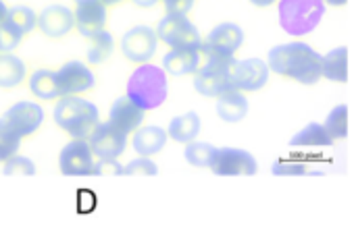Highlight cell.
Masks as SVG:
<instances>
[{"label":"cell","mask_w":356,"mask_h":226,"mask_svg":"<svg viewBox=\"0 0 356 226\" xmlns=\"http://www.w3.org/2000/svg\"><path fill=\"white\" fill-rule=\"evenodd\" d=\"M269 71L296 81L315 85L321 79V54L305 42H288L269 50Z\"/></svg>","instance_id":"obj_1"},{"label":"cell","mask_w":356,"mask_h":226,"mask_svg":"<svg viewBox=\"0 0 356 226\" xmlns=\"http://www.w3.org/2000/svg\"><path fill=\"white\" fill-rule=\"evenodd\" d=\"M125 96L140 106L144 112L156 110L167 102L169 96V77L163 71V67H156L152 62L138 64L136 71L127 79Z\"/></svg>","instance_id":"obj_2"},{"label":"cell","mask_w":356,"mask_h":226,"mask_svg":"<svg viewBox=\"0 0 356 226\" xmlns=\"http://www.w3.org/2000/svg\"><path fill=\"white\" fill-rule=\"evenodd\" d=\"M54 123L71 139H88L96 125L100 123V112L96 104L81 96H63L54 108Z\"/></svg>","instance_id":"obj_3"},{"label":"cell","mask_w":356,"mask_h":226,"mask_svg":"<svg viewBox=\"0 0 356 226\" xmlns=\"http://www.w3.org/2000/svg\"><path fill=\"white\" fill-rule=\"evenodd\" d=\"M234 69H236V56H223V54L204 56V62H200V67L194 73V89L204 98H219L221 94L236 89Z\"/></svg>","instance_id":"obj_4"},{"label":"cell","mask_w":356,"mask_h":226,"mask_svg":"<svg viewBox=\"0 0 356 226\" xmlns=\"http://www.w3.org/2000/svg\"><path fill=\"white\" fill-rule=\"evenodd\" d=\"M280 25L288 35L302 37L315 31L325 15L323 0H280Z\"/></svg>","instance_id":"obj_5"},{"label":"cell","mask_w":356,"mask_h":226,"mask_svg":"<svg viewBox=\"0 0 356 226\" xmlns=\"http://www.w3.org/2000/svg\"><path fill=\"white\" fill-rule=\"evenodd\" d=\"M154 31L159 42L173 50H198L202 42L198 27L188 19V15H165Z\"/></svg>","instance_id":"obj_6"},{"label":"cell","mask_w":356,"mask_h":226,"mask_svg":"<svg viewBox=\"0 0 356 226\" xmlns=\"http://www.w3.org/2000/svg\"><path fill=\"white\" fill-rule=\"evenodd\" d=\"M119 48H121L123 56L134 64L150 62L159 48L156 31L148 25H136L121 35Z\"/></svg>","instance_id":"obj_7"},{"label":"cell","mask_w":356,"mask_h":226,"mask_svg":"<svg viewBox=\"0 0 356 226\" xmlns=\"http://www.w3.org/2000/svg\"><path fill=\"white\" fill-rule=\"evenodd\" d=\"M54 79H56L60 98L63 96H81L86 92H92L96 85L94 71L81 60H67L60 69L54 71Z\"/></svg>","instance_id":"obj_8"},{"label":"cell","mask_w":356,"mask_h":226,"mask_svg":"<svg viewBox=\"0 0 356 226\" xmlns=\"http://www.w3.org/2000/svg\"><path fill=\"white\" fill-rule=\"evenodd\" d=\"M211 171L217 177H252L259 173L254 156L240 148H217Z\"/></svg>","instance_id":"obj_9"},{"label":"cell","mask_w":356,"mask_h":226,"mask_svg":"<svg viewBox=\"0 0 356 226\" xmlns=\"http://www.w3.org/2000/svg\"><path fill=\"white\" fill-rule=\"evenodd\" d=\"M244 44V31L236 23H219L213 27V31L200 42L198 52L204 56L211 54H223V56H234Z\"/></svg>","instance_id":"obj_10"},{"label":"cell","mask_w":356,"mask_h":226,"mask_svg":"<svg viewBox=\"0 0 356 226\" xmlns=\"http://www.w3.org/2000/svg\"><path fill=\"white\" fill-rule=\"evenodd\" d=\"M90 150L94 158H111L119 160L127 150V135L113 127L111 123H98L92 135L88 137Z\"/></svg>","instance_id":"obj_11"},{"label":"cell","mask_w":356,"mask_h":226,"mask_svg":"<svg viewBox=\"0 0 356 226\" xmlns=\"http://www.w3.org/2000/svg\"><path fill=\"white\" fill-rule=\"evenodd\" d=\"M94 154L88 139H71L58 154V168L65 177H90Z\"/></svg>","instance_id":"obj_12"},{"label":"cell","mask_w":356,"mask_h":226,"mask_svg":"<svg viewBox=\"0 0 356 226\" xmlns=\"http://www.w3.org/2000/svg\"><path fill=\"white\" fill-rule=\"evenodd\" d=\"M2 119H4L6 125L23 139V137L33 135V133L44 125L46 114H44V108H42L40 104H35V102H25V100H23V102L13 104V106L4 112Z\"/></svg>","instance_id":"obj_13"},{"label":"cell","mask_w":356,"mask_h":226,"mask_svg":"<svg viewBox=\"0 0 356 226\" xmlns=\"http://www.w3.org/2000/svg\"><path fill=\"white\" fill-rule=\"evenodd\" d=\"M35 27L48 40H60V37L69 35L75 27L73 10L65 4H50L38 15Z\"/></svg>","instance_id":"obj_14"},{"label":"cell","mask_w":356,"mask_h":226,"mask_svg":"<svg viewBox=\"0 0 356 226\" xmlns=\"http://www.w3.org/2000/svg\"><path fill=\"white\" fill-rule=\"evenodd\" d=\"M269 64L261 58H244V60H236V69H234V87L250 94V92H259L269 83Z\"/></svg>","instance_id":"obj_15"},{"label":"cell","mask_w":356,"mask_h":226,"mask_svg":"<svg viewBox=\"0 0 356 226\" xmlns=\"http://www.w3.org/2000/svg\"><path fill=\"white\" fill-rule=\"evenodd\" d=\"M73 17H75V29L88 40L90 35H94V33H98V31H102L106 27L108 12H106V6L100 0H92V2L77 4Z\"/></svg>","instance_id":"obj_16"},{"label":"cell","mask_w":356,"mask_h":226,"mask_svg":"<svg viewBox=\"0 0 356 226\" xmlns=\"http://www.w3.org/2000/svg\"><path fill=\"white\" fill-rule=\"evenodd\" d=\"M144 116H146V112L140 106H136L127 96H123L113 102L111 112H108V123L113 127H117L119 131H123L125 135H131L136 129L142 127Z\"/></svg>","instance_id":"obj_17"},{"label":"cell","mask_w":356,"mask_h":226,"mask_svg":"<svg viewBox=\"0 0 356 226\" xmlns=\"http://www.w3.org/2000/svg\"><path fill=\"white\" fill-rule=\"evenodd\" d=\"M200 62H202V54L198 50L169 48V52L163 58V71L167 73V77H186V75H194Z\"/></svg>","instance_id":"obj_18"},{"label":"cell","mask_w":356,"mask_h":226,"mask_svg":"<svg viewBox=\"0 0 356 226\" xmlns=\"http://www.w3.org/2000/svg\"><path fill=\"white\" fill-rule=\"evenodd\" d=\"M131 135H134L131 137L134 152H138V156H146V158L161 154L165 144H167V131L163 127H156V125L140 127Z\"/></svg>","instance_id":"obj_19"},{"label":"cell","mask_w":356,"mask_h":226,"mask_svg":"<svg viewBox=\"0 0 356 226\" xmlns=\"http://www.w3.org/2000/svg\"><path fill=\"white\" fill-rule=\"evenodd\" d=\"M215 100H217L215 104L217 114L225 123H240L248 114V98L240 89H229Z\"/></svg>","instance_id":"obj_20"},{"label":"cell","mask_w":356,"mask_h":226,"mask_svg":"<svg viewBox=\"0 0 356 226\" xmlns=\"http://www.w3.org/2000/svg\"><path fill=\"white\" fill-rule=\"evenodd\" d=\"M165 131H167V137H171L173 141L186 146V144L194 141L200 135V116L194 110H190L186 114H179V116L171 119V123H169V127Z\"/></svg>","instance_id":"obj_21"},{"label":"cell","mask_w":356,"mask_h":226,"mask_svg":"<svg viewBox=\"0 0 356 226\" xmlns=\"http://www.w3.org/2000/svg\"><path fill=\"white\" fill-rule=\"evenodd\" d=\"M321 77L334 83H348V48H336L321 56Z\"/></svg>","instance_id":"obj_22"},{"label":"cell","mask_w":356,"mask_h":226,"mask_svg":"<svg viewBox=\"0 0 356 226\" xmlns=\"http://www.w3.org/2000/svg\"><path fill=\"white\" fill-rule=\"evenodd\" d=\"M25 77H27V67L17 54L13 52L0 54V89H13L21 85Z\"/></svg>","instance_id":"obj_23"},{"label":"cell","mask_w":356,"mask_h":226,"mask_svg":"<svg viewBox=\"0 0 356 226\" xmlns=\"http://www.w3.org/2000/svg\"><path fill=\"white\" fill-rule=\"evenodd\" d=\"M290 146L292 148H332L334 139L330 137V133L325 131L321 123H309L290 139Z\"/></svg>","instance_id":"obj_24"},{"label":"cell","mask_w":356,"mask_h":226,"mask_svg":"<svg viewBox=\"0 0 356 226\" xmlns=\"http://www.w3.org/2000/svg\"><path fill=\"white\" fill-rule=\"evenodd\" d=\"M29 92L33 94V98L44 100V102L58 100L60 94H58V87H56L54 71H48V69L33 71L31 77H29Z\"/></svg>","instance_id":"obj_25"},{"label":"cell","mask_w":356,"mask_h":226,"mask_svg":"<svg viewBox=\"0 0 356 226\" xmlns=\"http://www.w3.org/2000/svg\"><path fill=\"white\" fill-rule=\"evenodd\" d=\"M113 52H115V40H113L111 31L102 29L88 37L86 58L90 64H104L113 56Z\"/></svg>","instance_id":"obj_26"},{"label":"cell","mask_w":356,"mask_h":226,"mask_svg":"<svg viewBox=\"0 0 356 226\" xmlns=\"http://www.w3.org/2000/svg\"><path fill=\"white\" fill-rule=\"evenodd\" d=\"M35 10L31 6H25V4H17L13 8H6V17H4V23L10 25L15 31H19L23 37L29 35L33 29H35Z\"/></svg>","instance_id":"obj_27"},{"label":"cell","mask_w":356,"mask_h":226,"mask_svg":"<svg viewBox=\"0 0 356 226\" xmlns=\"http://www.w3.org/2000/svg\"><path fill=\"white\" fill-rule=\"evenodd\" d=\"M215 154H217V148L213 144H207V141H190L186 144V150H184V158L190 166L194 168H211L213 160H215Z\"/></svg>","instance_id":"obj_28"},{"label":"cell","mask_w":356,"mask_h":226,"mask_svg":"<svg viewBox=\"0 0 356 226\" xmlns=\"http://www.w3.org/2000/svg\"><path fill=\"white\" fill-rule=\"evenodd\" d=\"M325 131L330 133V137L336 141V139H346L348 137V106L346 104H340L336 106L327 119H325Z\"/></svg>","instance_id":"obj_29"},{"label":"cell","mask_w":356,"mask_h":226,"mask_svg":"<svg viewBox=\"0 0 356 226\" xmlns=\"http://www.w3.org/2000/svg\"><path fill=\"white\" fill-rule=\"evenodd\" d=\"M21 148V137L6 125L4 119H0V164H4L8 158H13Z\"/></svg>","instance_id":"obj_30"},{"label":"cell","mask_w":356,"mask_h":226,"mask_svg":"<svg viewBox=\"0 0 356 226\" xmlns=\"http://www.w3.org/2000/svg\"><path fill=\"white\" fill-rule=\"evenodd\" d=\"M2 173L6 177H33L35 175V164L27 158V156H19L15 154L13 158H8L2 164Z\"/></svg>","instance_id":"obj_31"},{"label":"cell","mask_w":356,"mask_h":226,"mask_svg":"<svg viewBox=\"0 0 356 226\" xmlns=\"http://www.w3.org/2000/svg\"><path fill=\"white\" fill-rule=\"evenodd\" d=\"M156 175H159V166L146 156H140L131 160L127 166H123V177H156Z\"/></svg>","instance_id":"obj_32"},{"label":"cell","mask_w":356,"mask_h":226,"mask_svg":"<svg viewBox=\"0 0 356 226\" xmlns=\"http://www.w3.org/2000/svg\"><path fill=\"white\" fill-rule=\"evenodd\" d=\"M307 164L298 162V160H277L271 166V175L275 177H302L307 175Z\"/></svg>","instance_id":"obj_33"},{"label":"cell","mask_w":356,"mask_h":226,"mask_svg":"<svg viewBox=\"0 0 356 226\" xmlns=\"http://www.w3.org/2000/svg\"><path fill=\"white\" fill-rule=\"evenodd\" d=\"M23 35L19 31H15L10 25H6L4 21L0 23V54H8L15 52L21 44Z\"/></svg>","instance_id":"obj_34"},{"label":"cell","mask_w":356,"mask_h":226,"mask_svg":"<svg viewBox=\"0 0 356 226\" xmlns=\"http://www.w3.org/2000/svg\"><path fill=\"white\" fill-rule=\"evenodd\" d=\"M90 177H123V166L117 160L98 158V160H94Z\"/></svg>","instance_id":"obj_35"},{"label":"cell","mask_w":356,"mask_h":226,"mask_svg":"<svg viewBox=\"0 0 356 226\" xmlns=\"http://www.w3.org/2000/svg\"><path fill=\"white\" fill-rule=\"evenodd\" d=\"M167 15H188L194 8V0H163Z\"/></svg>","instance_id":"obj_36"},{"label":"cell","mask_w":356,"mask_h":226,"mask_svg":"<svg viewBox=\"0 0 356 226\" xmlns=\"http://www.w3.org/2000/svg\"><path fill=\"white\" fill-rule=\"evenodd\" d=\"M136 6H140V8H152V6H156V2H161V0H131Z\"/></svg>","instance_id":"obj_37"},{"label":"cell","mask_w":356,"mask_h":226,"mask_svg":"<svg viewBox=\"0 0 356 226\" xmlns=\"http://www.w3.org/2000/svg\"><path fill=\"white\" fill-rule=\"evenodd\" d=\"M254 6H261V8H265V6H271L273 2H277V0H250Z\"/></svg>","instance_id":"obj_38"},{"label":"cell","mask_w":356,"mask_h":226,"mask_svg":"<svg viewBox=\"0 0 356 226\" xmlns=\"http://www.w3.org/2000/svg\"><path fill=\"white\" fill-rule=\"evenodd\" d=\"M325 4H330V6H344L348 0H323Z\"/></svg>","instance_id":"obj_39"},{"label":"cell","mask_w":356,"mask_h":226,"mask_svg":"<svg viewBox=\"0 0 356 226\" xmlns=\"http://www.w3.org/2000/svg\"><path fill=\"white\" fill-rule=\"evenodd\" d=\"M100 2L108 8V6H117V4H121V2H125V0H100Z\"/></svg>","instance_id":"obj_40"},{"label":"cell","mask_w":356,"mask_h":226,"mask_svg":"<svg viewBox=\"0 0 356 226\" xmlns=\"http://www.w3.org/2000/svg\"><path fill=\"white\" fill-rule=\"evenodd\" d=\"M4 17H6V4L0 0V23L4 21Z\"/></svg>","instance_id":"obj_41"},{"label":"cell","mask_w":356,"mask_h":226,"mask_svg":"<svg viewBox=\"0 0 356 226\" xmlns=\"http://www.w3.org/2000/svg\"><path fill=\"white\" fill-rule=\"evenodd\" d=\"M73 2H77V4H81V2H92V0H73Z\"/></svg>","instance_id":"obj_42"},{"label":"cell","mask_w":356,"mask_h":226,"mask_svg":"<svg viewBox=\"0 0 356 226\" xmlns=\"http://www.w3.org/2000/svg\"><path fill=\"white\" fill-rule=\"evenodd\" d=\"M161 2H163V0H161Z\"/></svg>","instance_id":"obj_43"}]
</instances>
